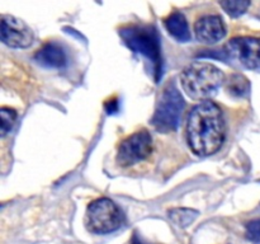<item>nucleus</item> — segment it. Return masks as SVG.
<instances>
[{"mask_svg": "<svg viewBox=\"0 0 260 244\" xmlns=\"http://www.w3.org/2000/svg\"><path fill=\"white\" fill-rule=\"evenodd\" d=\"M187 142L198 157H208L222 146L226 124L222 109L212 101H203L190 109L185 126Z\"/></svg>", "mask_w": 260, "mask_h": 244, "instance_id": "1", "label": "nucleus"}, {"mask_svg": "<svg viewBox=\"0 0 260 244\" xmlns=\"http://www.w3.org/2000/svg\"><path fill=\"white\" fill-rule=\"evenodd\" d=\"M222 71L213 64L196 61L189 64L180 74L183 90L192 99L205 101L218 90L223 84Z\"/></svg>", "mask_w": 260, "mask_h": 244, "instance_id": "2", "label": "nucleus"}, {"mask_svg": "<svg viewBox=\"0 0 260 244\" xmlns=\"http://www.w3.org/2000/svg\"><path fill=\"white\" fill-rule=\"evenodd\" d=\"M122 40L134 52L140 53L150 63L154 68L155 79L159 80L161 75V45L156 29L151 25H127L119 30Z\"/></svg>", "mask_w": 260, "mask_h": 244, "instance_id": "3", "label": "nucleus"}, {"mask_svg": "<svg viewBox=\"0 0 260 244\" xmlns=\"http://www.w3.org/2000/svg\"><path fill=\"white\" fill-rule=\"evenodd\" d=\"M184 106V99L180 92L174 83H169L157 99L151 119L152 126L164 134L175 131L182 119Z\"/></svg>", "mask_w": 260, "mask_h": 244, "instance_id": "4", "label": "nucleus"}, {"mask_svg": "<svg viewBox=\"0 0 260 244\" xmlns=\"http://www.w3.org/2000/svg\"><path fill=\"white\" fill-rule=\"evenodd\" d=\"M124 215L121 208L107 197L93 201L86 208L89 230L96 234H108L121 228Z\"/></svg>", "mask_w": 260, "mask_h": 244, "instance_id": "5", "label": "nucleus"}, {"mask_svg": "<svg viewBox=\"0 0 260 244\" xmlns=\"http://www.w3.org/2000/svg\"><path fill=\"white\" fill-rule=\"evenodd\" d=\"M154 144L152 137L147 130H140L121 142L117 150L116 162L121 167L127 168L144 162L151 155Z\"/></svg>", "mask_w": 260, "mask_h": 244, "instance_id": "6", "label": "nucleus"}, {"mask_svg": "<svg viewBox=\"0 0 260 244\" xmlns=\"http://www.w3.org/2000/svg\"><path fill=\"white\" fill-rule=\"evenodd\" d=\"M223 55L226 58L239 61L244 68L258 70L260 69V38H231L223 47Z\"/></svg>", "mask_w": 260, "mask_h": 244, "instance_id": "7", "label": "nucleus"}, {"mask_svg": "<svg viewBox=\"0 0 260 244\" xmlns=\"http://www.w3.org/2000/svg\"><path fill=\"white\" fill-rule=\"evenodd\" d=\"M0 37L5 45L14 48H25L33 42V32L30 27L13 15H2Z\"/></svg>", "mask_w": 260, "mask_h": 244, "instance_id": "8", "label": "nucleus"}, {"mask_svg": "<svg viewBox=\"0 0 260 244\" xmlns=\"http://www.w3.org/2000/svg\"><path fill=\"white\" fill-rule=\"evenodd\" d=\"M194 35L202 43L213 45L226 36V24L217 14H206L194 23Z\"/></svg>", "mask_w": 260, "mask_h": 244, "instance_id": "9", "label": "nucleus"}, {"mask_svg": "<svg viewBox=\"0 0 260 244\" xmlns=\"http://www.w3.org/2000/svg\"><path fill=\"white\" fill-rule=\"evenodd\" d=\"M36 61L46 68L60 69L66 65L68 56L62 46L57 42H47L36 52Z\"/></svg>", "mask_w": 260, "mask_h": 244, "instance_id": "10", "label": "nucleus"}, {"mask_svg": "<svg viewBox=\"0 0 260 244\" xmlns=\"http://www.w3.org/2000/svg\"><path fill=\"white\" fill-rule=\"evenodd\" d=\"M165 28L169 35L178 42H188L190 40V30L184 14L180 12H173L165 19Z\"/></svg>", "mask_w": 260, "mask_h": 244, "instance_id": "11", "label": "nucleus"}, {"mask_svg": "<svg viewBox=\"0 0 260 244\" xmlns=\"http://www.w3.org/2000/svg\"><path fill=\"white\" fill-rule=\"evenodd\" d=\"M250 89L248 79L241 74H233L226 80V90L233 97H244Z\"/></svg>", "mask_w": 260, "mask_h": 244, "instance_id": "12", "label": "nucleus"}, {"mask_svg": "<svg viewBox=\"0 0 260 244\" xmlns=\"http://www.w3.org/2000/svg\"><path fill=\"white\" fill-rule=\"evenodd\" d=\"M198 215V211L192 208H174L170 211V219L182 228L189 225Z\"/></svg>", "mask_w": 260, "mask_h": 244, "instance_id": "13", "label": "nucleus"}, {"mask_svg": "<svg viewBox=\"0 0 260 244\" xmlns=\"http://www.w3.org/2000/svg\"><path fill=\"white\" fill-rule=\"evenodd\" d=\"M220 5L230 17L238 18L248 10L250 3L244 2V0H225V2H220Z\"/></svg>", "mask_w": 260, "mask_h": 244, "instance_id": "14", "label": "nucleus"}, {"mask_svg": "<svg viewBox=\"0 0 260 244\" xmlns=\"http://www.w3.org/2000/svg\"><path fill=\"white\" fill-rule=\"evenodd\" d=\"M0 116H2V126H0V131H2V136H5L17 121V112L15 109L10 108V107H2L0 109Z\"/></svg>", "mask_w": 260, "mask_h": 244, "instance_id": "15", "label": "nucleus"}, {"mask_svg": "<svg viewBox=\"0 0 260 244\" xmlns=\"http://www.w3.org/2000/svg\"><path fill=\"white\" fill-rule=\"evenodd\" d=\"M246 238L253 243L260 241V219H255L246 224Z\"/></svg>", "mask_w": 260, "mask_h": 244, "instance_id": "16", "label": "nucleus"}, {"mask_svg": "<svg viewBox=\"0 0 260 244\" xmlns=\"http://www.w3.org/2000/svg\"><path fill=\"white\" fill-rule=\"evenodd\" d=\"M132 244H144V243H142V241L140 240L139 236L135 235V236H134V240H132Z\"/></svg>", "mask_w": 260, "mask_h": 244, "instance_id": "17", "label": "nucleus"}]
</instances>
